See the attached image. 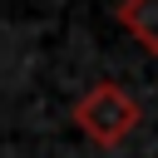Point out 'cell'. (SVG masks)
<instances>
[{"label":"cell","instance_id":"cell-1","mask_svg":"<svg viewBox=\"0 0 158 158\" xmlns=\"http://www.w3.org/2000/svg\"><path fill=\"white\" fill-rule=\"evenodd\" d=\"M138 118H143L138 99H133L123 84H114V79H104V84H94L89 94L74 99V128H79L89 143H99V148H118V143L138 128Z\"/></svg>","mask_w":158,"mask_h":158},{"label":"cell","instance_id":"cell-2","mask_svg":"<svg viewBox=\"0 0 158 158\" xmlns=\"http://www.w3.org/2000/svg\"><path fill=\"white\" fill-rule=\"evenodd\" d=\"M114 15L143 54H158V0H118Z\"/></svg>","mask_w":158,"mask_h":158}]
</instances>
